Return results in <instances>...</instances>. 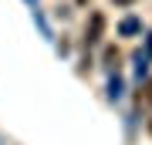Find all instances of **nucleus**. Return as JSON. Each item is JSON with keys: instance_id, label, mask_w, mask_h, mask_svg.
<instances>
[{"instance_id": "1", "label": "nucleus", "mask_w": 152, "mask_h": 145, "mask_svg": "<svg viewBox=\"0 0 152 145\" xmlns=\"http://www.w3.org/2000/svg\"><path fill=\"white\" fill-rule=\"evenodd\" d=\"M105 34V14H91V20H88V31H85V41L88 44H98Z\"/></svg>"}, {"instance_id": "2", "label": "nucleus", "mask_w": 152, "mask_h": 145, "mask_svg": "<svg viewBox=\"0 0 152 145\" xmlns=\"http://www.w3.org/2000/svg\"><path fill=\"white\" fill-rule=\"evenodd\" d=\"M112 4H118V7H129V4H132V0H112Z\"/></svg>"}]
</instances>
